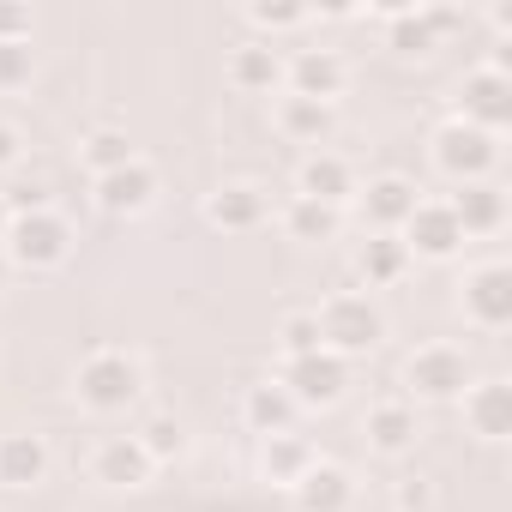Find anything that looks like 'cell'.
I'll return each mask as SVG.
<instances>
[{"label": "cell", "mask_w": 512, "mask_h": 512, "mask_svg": "<svg viewBox=\"0 0 512 512\" xmlns=\"http://www.w3.org/2000/svg\"><path fill=\"white\" fill-rule=\"evenodd\" d=\"M314 320H320V350H332L344 362H356V356H368V350L386 344V308L374 296L338 290V296H326L314 308Z\"/></svg>", "instance_id": "cell-1"}, {"label": "cell", "mask_w": 512, "mask_h": 512, "mask_svg": "<svg viewBox=\"0 0 512 512\" xmlns=\"http://www.w3.org/2000/svg\"><path fill=\"white\" fill-rule=\"evenodd\" d=\"M157 193H163V181H157V169H151L145 157L127 163V169H115V175H97V181H91V199H97L109 217H139V211L157 205Z\"/></svg>", "instance_id": "cell-12"}, {"label": "cell", "mask_w": 512, "mask_h": 512, "mask_svg": "<svg viewBox=\"0 0 512 512\" xmlns=\"http://www.w3.org/2000/svg\"><path fill=\"white\" fill-rule=\"evenodd\" d=\"M398 241L410 247V260H458L470 235L458 229V217H452L446 199H416V211H410V223L398 229Z\"/></svg>", "instance_id": "cell-7"}, {"label": "cell", "mask_w": 512, "mask_h": 512, "mask_svg": "<svg viewBox=\"0 0 512 512\" xmlns=\"http://www.w3.org/2000/svg\"><path fill=\"white\" fill-rule=\"evenodd\" d=\"M272 217V199L260 181H223L217 193H205V223L223 235H253Z\"/></svg>", "instance_id": "cell-11"}, {"label": "cell", "mask_w": 512, "mask_h": 512, "mask_svg": "<svg viewBox=\"0 0 512 512\" xmlns=\"http://www.w3.org/2000/svg\"><path fill=\"white\" fill-rule=\"evenodd\" d=\"M0 43H31V13L0 0Z\"/></svg>", "instance_id": "cell-33"}, {"label": "cell", "mask_w": 512, "mask_h": 512, "mask_svg": "<svg viewBox=\"0 0 512 512\" xmlns=\"http://www.w3.org/2000/svg\"><path fill=\"white\" fill-rule=\"evenodd\" d=\"M464 404V428L488 446H500L512 434V386L506 380H470V392L458 398Z\"/></svg>", "instance_id": "cell-16"}, {"label": "cell", "mask_w": 512, "mask_h": 512, "mask_svg": "<svg viewBox=\"0 0 512 512\" xmlns=\"http://www.w3.org/2000/svg\"><path fill=\"white\" fill-rule=\"evenodd\" d=\"M458 308H464V320L482 326V332L512 326V266L494 260V266L464 272V284H458Z\"/></svg>", "instance_id": "cell-8"}, {"label": "cell", "mask_w": 512, "mask_h": 512, "mask_svg": "<svg viewBox=\"0 0 512 512\" xmlns=\"http://www.w3.org/2000/svg\"><path fill=\"white\" fill-rule=\"evenodd\" d=\"M0 253H7L13 266H25V272H55V266L73 260V223L61 211H49V205L43 211H19V217H7Z\"/></svg>", "instance_id": "cell-2"}, {"label": "cell", "mask_w": 512, "mask_h": 512, "mask_svg": "<svg viewBox=\"0 0 512 512\" xmlns=\"http://www.w3.org/2000/svg\"><path fill=\"white\" fill-rule=\"evenodd\" d=\"M0 235H7V205H0Z\"/></svg>", "instance_id": "cell-37"}, {"label": "cell", "mask_w": 512, "mask_h": 512, "mask_svg": "<svg viewBox=\"0 0 512 512\" xmlns=\"http://www.w3.org/2000/svg\"><path fill=\"white\" fill-rule=\"evenodd\" d=\"M446 205H452V217H458L464 235H500L506 229V193L494 181H464Z\"/></svg>", "instance_id": "cell-20"}, {"label": "cell", "mask_w": 512, "mask_h": 512, "mask_svg": "<svg viewBox=\"0 0 512 512\" xmlns=\"http://www.w3.org/2000/svg\"><path fill=\"white\" fill-rule=\"evenodd\" d=\"M356 199H362V217L374 223V235H398V229L410 223V211H416V181L380 175V181L356 187Z\"/></svg>", "instance_id": "cell-17"}, {"label": "cell", "mask_w": 512, "mask_h": 512, "mask_svg": "<svg viewBox=\"0 0 512 512\" xmlns=\"http://www.w3.org/2000/svg\"><path fill=\"white\" fill-rule=\"evenodd\" d=\"M272 121H278V133L290 145H326L338 133V109L332 103H308V97H284Z\"/></svg>", "instance_id": "cell-24"}, {"label": "cell", "mask_w": 512, "mask_h": 512, "mask_svg": "<svg viewBox=\"0 0 512 512\" xmlns=\"http://www.w3.org/2000/svg\"><path fill=\"white\" fill-rule=\"evenodd\" d=\"M362 434H368V446H374L380 458H404V452H416V440H422V416H416L410 398H386V404H374V410L362 416Z\"/></svg>", "instance_id": "cell-14"}, {"label": "cell", "mask_w": 512, "mask_h": 512, "mask_svg": "<svg viewBox=\"0 0 512 512\" xmlns=\"http://www.w3.org/2000/svg\"><path fill=\"white\" fill-rule=\"evenodd\" d=\"M37 482H49V440L25 434V428L19 434H0V488L25 494Z\"/></svg>", "instance_id": "cell-18"}, {"label": "cell", "mask_w": 512, "mask_h": 512, "mask_svg": "<svg viewBox=\"0 0 512 512\" xmlns=\"http://www.w3.org/2000/svg\"><path fill=\"white\" fill-rule=\"evenodd\" d=\"M284 85H290V97H308V103H332L338 109V97L350 85V67H344L338 49H296L284 61Z\"/></svg>", "instance_id": "cell-10"}, {"label": "cell", "mask_w": 512, "mask_h": 512, "mask_svg": "<svg viewBox=\"0 0 512 512\" xmlns=\"http://www.w3.org/2000/svg\"><path fill=\"white\" fill-rule=\"evenodd\" d=\"M229 85L247 91V97L284 91V55H278L272 43H241V49L229 55Z\"/></svg>", "instance_id": "cell-21"}, {"label": "cell", "mask_w": 512, "mask_h": 512, "mask_svg": "<svg viewBox=\"0 0 512 512\" xmlns=\"http://www.w3.org/2000/svg\"><path fill=\"white\" fill-rule=\"evenodd\" d=\"M278 350H284V362L320 350V320H314V308H296V314L278 320Z\"/></svg>", "instance_id": "cell-30"}, {"label": "cell", "mask_w": 512, "mask_h": 512, "mask_svg": "<svg viewBox=\"0 0 512 512\" xmlns=\"http://www.w3.org/2000/svg\"><path fill=\"white\" fill-rule=\"evenodd\" d=\"M428 506H434V494H428V482H416V476H410V482L398 488V512H428Z\"/></svg>", "instance_id": "cell-35"}, {"label": "cell", "mask_w": 512, "mask_h": 512, "mask_svg": "<svg viewBox=\"0 0 512 512\" xmlns=\"http://www.w3.org/2000/svg\"><path fill=\"white\" fill-rule=\"evenodd\" d=\"M31 73H37L31 43H0V91H25Z\"/></svg>", "instance_id": "cell-32"}, {"label": "cell", "mask_w": 512, "mask_h": 512, "mask_svg": "<svg viewBox=\"0 0 512 512\" xmlns=\"http://www.w3.org/2000/svg\"><path fill=\"white\" fill-rule=\"evenodd\" d=\"M314 13L308 7H272V0H253L247 7V25L253 31H266V37H284V31H302Z\"/></svg>", "instance_id": "cell-31"}, {"label": "cell", "mask_w": 512, "mask_h": 512, "mask_svg": "<svg viewBox=\"0 0 512 512\" xmlns=\"http://www.w3.org/2000/svg\"><path fill=\"white\" fill-rule=\"evenodd\" d=\"M458 121H470V127H482V133L500 139V127L512 121V79H506V67L464 73V85H458Z\"/></svg>", "instance_id": "cell-9"}, {"label": "cell", "mask_w": 512, "mask_h": 512, "mask_svg": "<svg viewBox=\"0 0 512 512\" xmlns=\"http://www.w3.org/2000/svg\"><path fill=\"white\" fill-rule=\"evenodd\" d=\"M241 416H247V428L253 434H290V422H296V398L278 386V380H266V386H253L247 398H241Z\"/></svg>", "instance_id": "cell-25"}, {"label": "cell", "mask_w": 512, "mask_h": 512, "mask_svg": "<svg viewBox=\"0 0 512 512\" xmlns=\"http://www.w3.org/2000/svg\"><path fill=\"white\" fill-rule=\"evenodd\" d=\"M73 392H79L85 410L121 416L127 404H139L145 368H139V356H127V350H91V356L79 362V374H73Z\"/></svg>", "instance_id": "cell-3"}, {"label": "cell", "mask_w": 512, "mask_h": 512, "mask_svg": "<svg viewBox=\"0 0 512 512\" xmlns=\"http://www.w3.org/2000/svg\"><path fill=\"white\" fill-rule=\"evenodd\" d=\"M410 266H416V260H410V247H404L398 235H368V241L356 247V272H362L368 290H392V284H404Z\"/></svg>", "instance_id": "cell-22"}, {"label": "cell", "mask_w": 512, "mask_h": 512, "mask_svg": "<svg viewBox=\"0 0 512 512\" xmlns=\"http://www.w3.org/2000/svg\"><path fill=\"white\" fill-rule=\"evenodd\" d=\"M446 31H452V13H440V7H410V13H398V19L386 25V43H392L398 55H434Z\"/></svg>", "instance_id": "cell-23"}, {"label": "cell", "mask_w": 512, "mask_h": 512, "mask_svg": "<svg viewBox=\"0 0 512 512\" xmlns=\"http://www.w3.org/2000/svg\"><path fill=\"white\" fill-rule=\"evenodd\" d=\"M470 380H476V368L458 344H422L404 356V386L422 404H458L470 392Z\"/></svg>", "instance_id": "cell-5"}, {"label": "cell", "mask_w": 512, "mask_h": 512, "mask_svg": "<svg viewBox=\"0 0 512 512\" xmlns=\"http://www.w3.org/2000/svg\"><path fill=\"white\" fill-rule=\"evenodd\" d=\"M133 440L145 446V458H151V464H169V458H181V452H187V422H181L175 410H157V416H145V422L133 428Z\"/></svg>", "instance_id": "cell-28"}, {"label": "cell", "mask_w": 512, "mask_h": 512, "mask_svg": "<svg viewBox=\"0 0 512 512\" xmlns=\"http://www.w3.org/2000/svg\"><path fill=\"white\" fill-rule=\"evenodd\" d=\"M79 157H85V169H91V181H97V175H115V169H127V163H139V151H133V139H127V133H115V127H103V133H91V139L79 145Z\"/></svg>", "instance_id": "cell-29"}, {"label": "cell", "mask_w": 512, "mask_h": 512, "mask_svg": "<svg viewBox=\"0 0 512 512\" xmlns=\"http://www.w3.org/2000/svg\"><path fill=\"white\" fill-rule=\"evenodd\" d=\"M25 163V133L13 121H0V169H19Z\"/></svg>", "instance_id": "cell-34"}, {"label": "cell", "mask_w": 512, "mask_h": 512, "mask_svg": "<svg viewBox=\"0 0 512 512\" xmlns=\"http://www.w3.org/2000/svg\"><path fill=\"white\" fill-rule=\"evenodd\" d=\"M308 464H314V446H308V440H296V434H266V440H260V476H266V482L296 488Z\"/></svg>", "instance_id": "cell-27"}, {"label": "cell", "mask_w": 512, "mask_h": 512, "mask_svg": "<svg viewBox=\"0 0 512 512\" xmlns=\"http://www.w3.org/2000/svg\"><path fill=\"white\" fill-rule=\"evenodd\" d=\"M296 199H314V205L344 211V205L356 199V169H350L338 151H314V157L296 169Z\"/></svg>", "instance_id": "cell-15"}, {"label": "cell", "mask_w": 512, "mask_h": 512, "mask_svg": "<svg viewBox=\"0 0 512 512\" xmlns=\"http://www.w3.org/2000/svg\"><path fill=\"white\" fill-rule=\"evenodd\" d=\"M151 458H145V446L133 440V434H109L97 452H91V482H103V488H115V494H133V488H145L151 482Z\"/></svg>", "instance_id": "cell-13"}, {"label": "cell", "mask_w": 512, "mask_h": 512, "mask_svg": "<svg viewBox=\"0 0 512 512\" xmlns=\"http://www.w3.org/2000/svg\"><path fill=\"white\" fill-rule=\"evenodd\" d=\"M278 386L296 398V410H332L344 392H350V362L332 356V350H314V356H290L278 368Z\"/></svg>", "instance_id": "cell-6"}, {"label": "cell", "mask_w": 512, "mask_h": 512, "mask_svg": "<svg viewBox=\"0 0 512 512\" xmlns=\"http://www.w3.org/2000/svg\"><path fill=\"white\" fill-rule=\"evenodd\" d=\"M278 223H284V235H290V241H302V247H326V241H338V229H344V211H332V205H314V199H290Z\"/></svg>", "instance_id": "cell-26"}, {"label": "cell", "mask_w": 512, "mask_h": 512, "mask_svg": "<svg viewBox=\"0 0 512 512\" xmlns=\"http://www.w3.org/2000/svg\"><path fill=\"white\" fill-rule=\"evenodd\" d=\"M7 278H13V260H7V253H0V290H7Z\"/></svg>", "instance_id": "cell-36"}, {"label": "cell", "mask_w": 512, "mask_h": 512, "mask_svg": "<svg viewBox=\"0 0 512 512\" xmlns=\"http://www.w3.org/2000/svg\"><path fill=\"white\" fill-rule=\"evenodd\" d=\"M428 157H434V169H440L446 181H458V187H464V181H488V175L500 169V139L452 115L446 127H434Z\"/></svg>", "instance_id": "cell-4"}, {"label": "cell", "mask_w": 512, "mask_h": 512, "mask_svg": "<svg viewBox=\"0 0 512 512\" xmlns=\"http://www.w3.org/2000/svg\"><path fill=\"white\" fill-rule=\"evenodd\" d=\"M290 494H296V512H350V500H356V482H350V470H344V464H326V458H314Z\"/></svg>", "instance_id": "cell-19"}]
</instances>
